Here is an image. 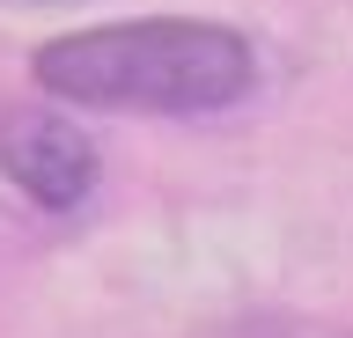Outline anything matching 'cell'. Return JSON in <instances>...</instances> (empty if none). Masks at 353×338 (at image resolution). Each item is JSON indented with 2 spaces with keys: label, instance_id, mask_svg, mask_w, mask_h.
I'll return each instance as SVG.
<instances>
[{
  "label": "cell",
  "instance_id": "obj_1",
  "mask_svg": "<svg viewBox=\"0 0 353 338\" xmlns=\"http://www.w3.org/2000/svg\"><path fill=\"white\" fill-rule=\"evenodd\" d=\"M30 74L52 103L206 118L258 89V52L243 30L206 15H132V23H96L37 45Z\"/></svg>",
  "mask_w": 353,
  "mask_h": 338
},
{
  "label": "cell",
  "instance_id": "obj_2",
  "mask_svg": "<svg viewBox=\"0 0 353 338\" xmlns=\"http://www.w3.org/2000/svg\"><path fill=\"white\" fill-rule=\"evenodd\" d=\"M0 177L30 206L66 213L96 191V140L66 111H8L0 118Z\"/></svg>",
  "mask_w": 353,
  "mask_h": 338
},
{
  "label": "cell",
  "instance_id": "obj_3",
  "mask_svg": "<svg viewBox=\"0 0 353 338\" xmlns=\"http://www.w3.org/2000/svg\"><path fill=\"white\" fill-rule=\"evenodd\" d=\"M8 8H74V0H8Z\"/></svg>",
  "mask_w": 353,
  "mask_h": 338
}]
</instances>
